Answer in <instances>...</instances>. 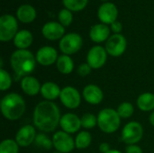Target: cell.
Wrapping results in <instances>:
<instances>
[{"label": "cell", "instance_id": "6da1fadb", "mask_svg": "<svg viewBox=\"0 0 154 153\" xmlns=\"http://www.w3.org/2000/svg\"><path fill=\"white\" fill-rule=\"evenodd\" d=\"M61 115L58 106L51 101H42L37 104L32 115L34 126L43 132L51 133L60 124Z\"/></svg>", "mask_w": 154, "mask_h": 153}, {"label": "cell", "instance_id": "7a4b0ae2", "mask_svg": "<svg viewBox=\"0 0 154 153\" xmlns=\"http://www.w3.org/2000/svg\"><path fill=\"white\" fill-rule=\"evenodd\" d=\"M36 58L27 50H17L11 55L10 63L18 77H26L35 69Z\"/></svg>", "mask_w": 154, "mask_h": 153}, {"label": "cell", "instance_id": "3957f363", "mask_svg": "<svg viewBox=\"0 0 154 153\" xmlns=\"http://www.w3.org/2000/svg\"><path fill=\"white\" fill-rule=\"evenodd\" d=\"M25 102L17 93L5 96L0 102V108L5 118L10 121L20 119L25 112Z\"/></svg>", "mask_w": 154, "mask_h": 153}, {"label": "cell", "instance_id": "277c9868", "mask_svg": "<svg viewBox=\"0 0 154 153\" xmlns=\"http://www.w3.org/2000/svg\"><path fill=\"white\" fill-rule=\"evenodd\" d=\"M121 124V117L116 110L105 108L98 113L97 125L105 133H113L118 130Z\"/></svg>", "mask_w": 154, "mask_h": 153}, {"label": "cell", "instance_id": "5b68a950", "mask_svg": "<svg viewBox=\"0 0 154 153\" xmlns=\"http://www.w3.org/2000/svg\"><path fill=\"white\" fill-rule=\"evenodd\" d=\"M143 136V125L138 122H130L125 125L122 131V141L128 144L133 145L139 142Z\"/></svg>", "mask_w": 154, "mask_h": 153}, {"label": "cell", "instance_id": "8992f818", "mask_svg": "<svg viewBox=\"0 0 154 153\" xmlns=\"http://www.w3.org/2000/svg\"><path fill=\"white\" fill-rule=\"evenodd\" d=\"M18 28L16 19L11 14H5L0 17V41H9L16 35Z\"/></svg>", "mask_w": 154, "mask_h": 153}, {"label": "cell", "instance_id": "52a82bcc", "mask_svg": "<svg viewBox=\"0 0 154 153\" xmlns=\"http://www.w3.org/2000/svg\"><path fill=\"white\" fill-rule=\"evenodd\" d=\"M83 44L82 38L76 32L65 34L60 41V49L65 55H71L78 52Z\"/></svg>", "mask_w": 154, "mask_h": 153}, {"label": "cell", "instance_id": "ba28073f", "mask_svg": "<svg viewBox=\"0 0 154 153\" xmlns=\"http://www.w3.org/2000/svg\"><path fill=\"white\" fill-rule=\"evenodd\" d=\"M53 147L61 153H69L73 151L76 147L75 141L69 135V133H65L64 131H58L52 136Z\"/></svg>", "mask_w": 154, "mask_h": 153}, {"label": "cell", "instance_id": "9c48e42d", "mask_svg": "<svg viewBox=\"0 0 154 153\" xmlns=\"http://www.w3.org/2000/svg\"><path fill=\"white\" fill-rule=\"evenodd\" d=\"M126 39L122 34H114L108 38L106 42V52L113 57L121 56L126 49Z\"/></svg>", "mask_w": 154, "mask_h": 153}, {"label": "cell", "instance_id": "30bf717a", "mask_svg": "<svg viewBox=\"0 0 154 153\" xmlns=\"http://www.w3.org/2000/svg\"><path fill=\"white\" fill-rule=\"evenodd\" d=\"M62 105L69 109H76L81 103V96L77 88L68 86L61 89L60 96Z\"/></svg>", "mask_w": 154, "mask_h": 153}, {"label": "cell", "instance_id": "8fae6325", "mask_svg": "<svg viewBox=\"0 0 154 153\" xmlns=\"http://www.w3.org/2000/svg\"><path fill=\"white\" fill-rule=\"evenodd\" d=\"M107 59V52L105 48L101 46L92 47L87 56V63L92 68V69H97L102 68Z\"/></svg>", "mask_w": 154, "mask_h": 153}, {"label": "cell", "instance_id": "7c38bea8", "mask_svg": "<svg viewBox=\"0 0 154 153\" xmlns=\"http://www.w3.org/2000/svg\"><path fill=\"white\" fill-rule=\"evenodd\" d=\"M36 136L37 134L34 126L26 124L18 130L15 135V142L20 147H28L34 142Z\"/></svg>", "mask_w": 154, "mask_h": 153}, {"label": "cell", "instance_id": "4fadbf2b", "mask_svg": "<svg viewBox=\"0 0 154 153\" xmlns=\"http://www.w3.org/2000/svg\"><path fill=\"white\" fill-rule=\"evenodd\" d=\"M60 125L62 131L69 134L77 133L82 127L80 118L72 113H67L63 115L60 118Z\"/></svg>", "mask_w": 154, "mask_h": 153}, {"label": "cell", "instance_id": "5bb4252c", "mask_svg": "<svg viewBox=\"0 0 154 153\" xmlns=\"http://www.w3.org/2000/svg\"><path fill=\"white\" fill-rule=\"evenodd\" d=\"M98 18L105 24H112L116 21L118 11L113 3H105L98 8Z\"/></svg>", "mask_w": 154, "mask_h": 153}, {"label": "cell", "instance_id": "9a60e30c", "mask_svg": "<svg viewBox=\"0 0 154 153\" xmlns=\"http://www.w3.org/2000/svg\"><path fill=\"white\" fill-rule=\"evenodd\" d=\"M42 32L46 39L50 41H56L64 36L65 27L60 23L49 22L43 25Z\"/></svg>", "mask_w": 154, "mask_h": 153}, {"label": "cell", "instance_id": "2e32d148", "mask_svg": "<svg viewBox=\"0 0 154 153\" xmlns=\"http://www.w3.org/2000/svg\"><path fill=\"white\" fill-rule=\"evenodd\" d=\"M58 58L57 50L51 46L42 47L36 53V60L42 66H50L54 62H57Z\"/></svg>", "mask_w": 154, "mask_h": 153}, {"label": "cell", "instance_id": "e0dca14e", "mask_svg": "<svg viewBox=\"0 0 154 153\" xmlns=\"http://www.w3.org/2000/svg\"><path fill=\"white\" fill-rule=\"evenodd\" d=\"M82 95L84 99L90 105H98L104 98V94L101 88L94 84L86 86L83 89Z\"/></svg>", "mask_w": 154, "mask_h": 153}, {"label": "cell", "instance_id": "ac0fdd59", "mask_svg": "<svg viewBox=\"0 0 154 153\" xmlns=\"http://www.w3.org/2000/svg\"><path fill=\"white\" fill-rule=\"evenodd\" d=\"M21 87L24 94L33 96H36L39 92H41V84L39 80L32 76L23 77L21 80Z\"/></svg>", "mask_w": 154, "mask_h": 153}, {"label": "cell", "instance_id": "d6986e66", "mask_svg": "<svg viewBox=\"0 0 154 153\" xmlns=\"http://www.w3.org/2000/svg\"><path fill=\"white\" fill-rule=\"evenodd\" d=\"M110 34L109 27L105 23H98L94 25L89 32L90 39L95 42H102L107 41Z\"/></svg>", "mask_w": 154, "mask_h": 153}, {"label": "cell", "instance_id": "ffe728a7", "mask_svg": "<svg viewBox=\"0 0 154 153\" xmlns=\"http://www.w3.org/2000/svg\"><path fill=\"white\" fill-rule=\"evenodd\" d=\"M60 92H61V89L56 83L46 82L43 85H42L40 93L42 96V97L45 98L47 101H52L60 97Z\"/></svg>", "mask_w": 154, "mask_h": 153}, {"label": "cell", "instance_id": "44dd1931", "mask_svg": "<svg viewBox=\"0 0 154 153\" xmlns=\"http://www.w3.org/2000/svg\"><path fill=\"white\" fill-rule=\"evenodd\" d=\"M32 42V35L27 30L19 31L14 38V44L18 50H26Z\"/></svg>", "mask_w": 154, "mask_h": 153}, {"label": "cell", "instance_id": "7402d4cb", "mask_svg": "<svg viewBox=\"0 0 154 153\" xmlns=\"http://www.w3.org/2000/svg\"><path fill=\"white\" fill-rule=\"evenodd\" d=\"M16 14H17V18L22 23H32L35 19L36 11L30 5H23L18 8Z\"/></svg>", "mask_w": 154, "mask_h": 153}, {"label": "cell", "instance_id": "603a6c76", "mask_svg": "<svg viewBox=\"0 0 154 153\" xmlns=\"http://www.w3.org/2000/svg\"><path fill=\"white\" fill-rule=\"evenodd\" d=\"M137 106L143 112H150L154 109V94L143 93L137 98Z\"/></svg>", "mask_w": 154, "mask_h": 153}, {"label": "cell", "instance_id": "cb8c5ba5", "mask_svg": "<svg viewBox=\"0 0 154 153\" xmlns=\"http://www.w3.org/2000/svg\"><path fill=\"white\" fill-rule=\"evenodd\" d=\"M57 69L64 75H68L72 72L74 69V62L72 59L69 55H60L59 56L57 62H56Z\"/></svg>", "mask_w": 154, "mask_h": 153}, {"label": "cell", "instance_id": "d4e9b609", "mask_svg": "<svg viewBox=\"0 0 154 153\" xmlns=\"http://www.w3.org/2000/svg\"><path fill=\"white\" fill-rule=\"evenodd\" d=\"M92 142V136L91 134L87 131H82L78 133L76 139H75V145L77 149L83 150L88 148Z\"/></svg>", "mask_w": 154, "mask_h": 153}, {"label": "cell", "instance_id": "484cf974", "mask_svg": "<svg viewBox=\"0 0 154 153\" xmlns=\"http://www.w3.org/2000/svg\"><path fill=\"white\" fill-rule=\"evenodd\" d=\"M34 144L38 148H41V149H43L46 151H49L53 147L52 140H51L50 137L48 135H46L44 133L37 134L35 141H34Z\"/></svg>", "mask_w": 154, "mask_h": 153}, {"label": "cell", "instance_id": "4316f807", "mask_svg": "<svg viewBox=\"0 0 154 153\" xmlns=\"http://www.w3.org/2000/svg\"><path fill=\"white\" fill-rule=\"evenodd\" d=\"M19 145L12 139H5L0 144V153H18Z\"/></svg>", "mask_w": 154, "mask_h": 153}, {"label": "cell", "instance_id": "83f0119b", "mask_svg": "<svg viewBox=\"0 0 154 153\" xmlns=\"http://www.w3.org/2000/svg\"><path fill=\"white\" fill-rule=\"evenodd\" d=\"M65 7L70 11H80L86 7L88 0H62Z\"/></svg>", "mask_w": 154, "mask_h": 153}, {"label": "cell", "instance_id": "f1b7e54d", "mask_svg": "<svg viewBox=\"0 0 154 153\" xmlns=\"http://www.w3.org/2000/svg\"><path fill=\"white\" fill-rule=\"evenodd\" d=\"M117 113L119 115V116L121 118L124 119H127L129 117H131L134 114V106L131 103L129 102H123L122 104L119 105V106L117 107Z\"/></svg>", "mask_w": 154, "mask_h": 153}, {"label": "cell", "instance_id": "f546056e", "mask_svg": "<svg viewBox=\"0 0 154 153\" xmlns=\"http://www.w3.org/2000/svg\"><path fill=\"white\" fill-rule=\"evenodd\" d=\"M80 120L82 127L86 129H92L97 124V117H96V115L91 113L83 115Z\"/></svg>", "mask_w": 154, "mask_h": 153}, {"label": "cell", "instance_id": "4dcf8cb0", "mask_svg": "<svg viewBox=\"0 0 154 153\" xmlns=\"http://www.w3.org/2000/svg\"><path fill=\"white\" fill-rule=\"evenodd\" d=\"M11 85H12V78L10 74L3 68L0 69V90L5 91L10 88Z\"/></svg>", "mask_w": 154, "mask_h": 153}, {"label": "cell", "instance_id": "1f68e13d", "mask_svg": "<svg viewBox=\"0 0 154 153\" xmlns=\"http://www.w3.org/2000/svg\"><path fill=\"white\" fill-rule=\"evenodd\" d=\"M58 17H59L60 23L62 24L64 27L69 26V25L72 23V20H73L71 11L69 10V9H67V8L60 10V12L59 13Z\"/></svg>", "mask_w": 154, "mask_h": 153}, {"label": "cell", "instance_id": "d6a6232c", "mask_svg": "<svg viewBox=\"0 0 154 153\" xmlns=\"http://www.w3.org/2000/svg\"><path fill=\"white\" fill-rule=\"evenodd\" d=\"M92 68L88 63H82L78 68V74L81 77H86L91 73Z\"/></svg>", "mask_w": 154, "mask_h": 153}, {"label": "cell", "instance_id": "836d02e7", "mask_svg": "<svg viewBox=\"0 0 154 153\" xmlns=\"http://www.w3.org/2000/svg\"><path fill=\"white\" fill-rule=\"evenodd\" d=\"M125 152L126 153H143V150L141 149V147H139L138 145L133 144V145H128L125 149Z\"/></svg>", "mask_w": 154, "mask_h": 153}, {"label": "cell", "instance_id": "e575fe53", "mask_svg": "<svg viewBox=\"0 0 154 153\" xmlns=\"http://www.w3.org/2000/svg\"><path fill=\"white\" fill-rule=\"evenodd\" d=\"M111 29L112 31L116 33V34H118L122 32V29H123V25L120 22L118 21H116L114 22L112 24H111Z\"/></svg>", "mask_w": 154, "mask_h": 153}, {"label": "cell", "instance_id": "d590c367", "mask_svg": "<svg viewBox=\"0 0 154 153\" xmlns=\"http://www.w3.org/2000/svg\"><path fill=\"white\" fill-rule=\"evenodd\" d=\"M110 145L107 143V142H103L99 145V151L100 152L102 153H106L108 151H110Z\"/></svg>", "mask_w": 154, "mask_h": 153}, {"label": "cell", "instance_id": "8d00e7d4", "mask_svg": "<svg viewBox=\"0 0 154 153\" xmlns=\"http://www.w3.org/2000/svg\"><path fill=\"white\" fill-rule=\"evenodd\" d=\"M149 120H150V123H151V124L154 126V111L152 112V115H150V118H149Z\"/></svg>", "mask_w": 154, "mask_h": 153}, {"label": "cell", "instance_id": "74e56055", "mask_svg": "<svg viewBox=\"0 0 154 153\" xmlns=\"http://www.w3.org/2000/svg\"><path fill=\"white\" fill-rule=\"evenodd\" d=\"M106 153H122L120 151H118V150H110V151H108L107 152H106Z\"/></svg>", "mask_w": 154, "mask_h": 153}, {"label": "cell", "instance_id": "f35d334b", "mask_svg": "<svg viewBox=\"0 0 154 153\" xmlns=\"http://www.w3.org/2000/svg\"><path fill=\"white\" fill-rule=\"evenodd\" d=\"M52 153H61V152H59V151H57V152H52Z\"/></svg>", "mask_w": 154, "mask_h": 153}, {"label": "cell", "instance_id": "ab89813d", "mask_svg": "<svg viewBox=\"0 0 154 153\" xmlns=\"http://www.w3.org/2000/svg\"><path fill=\"white\" fill-rule=\"evenodd\" d=\"M102 1H107V0H102Z\"/></svg>", "mask_w": 154, "mask_h": 153}]
</instances>
